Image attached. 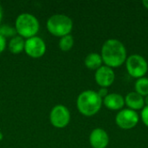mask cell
Masks as SVG:
<instances>
[{
  "label": "cell",
  "mask_w": 148,
  "mask_h": 148,
  "mask_svg": "<svg viewBox=\"0 0 148 148\" xmlns=\"http://www.w3.org/2000/svg\"><path fill=\"white\" fill-rule=\"evenodd\" d=\"M6 48V39L0 36V54Z\"/></svg>",
  "instance_id": "ffe728a7"
},
{
  "label": "cell",
  "mask_w": 148,
  "mask_h": 148,
  "mask_svg": "<svg viewBox=\"0 0 148 148\" xmlns=\"http://www.w3.org/2000/svg\"><path fill=\"white\" fill-rule=\"evenodd\" d=\"M2 17H3V10H2V7L0 5V21L2 20Z\"/></svg>",
  "instance_id": "603a6c76"
},
{
  "label": "cell",
  "mask_w": 148,
  "mask_h": 148,
  "mask_svg": "<svg viewBox=\"0 0 148 148\" xmlns=\"http://www.w3.org/2000/svg\"><path fill=\"white\" fill-rule=\"evenodd\" d=\"M24 51L32 58H40L46 52V44L41 37L36 36L25 41Z\"/></svg>",
  "instance_id": "ba28073f"
},
{
  "label": "cell",
  "mask_w": 148,
  "mask_h": 148,
  "mask_svg": "<svg viewBox=\"0 0 148 148\" xmlns=\"http://www.w3.org/2000/svg\"><path fill=\"white\" fill-rule=\"evenodd\" d=\"M46 26L50 34L62 37L70 34L73 29V21L64 14H55L48 19Z\"/></svg>",
  "instance_id": "277c9868"
},
{
  "label": "cell",
  "mask_w": 148,
  "mask_h": 148,
  "mask_svg": "<svg viewBox=\"0 0 148 148\" xmlns=\"http://www.w3.org/2000/svg\"><path fill=\"white\" fill-rule=\"evenodd\" d=\"M78 111L85 116H93L96 114L102 106V99L97 92L93 90H86L82 92L76 101Z\"/></svg>",
  "instance_id": "7a4b0ae2"
},
{
  "label": "cell",
  "mask_w": 148,
  "mask_h": 148,
  "mask_svg": "<svg viewBox=\"0 0 148 148\" xmlns=\"http://www.w3.org/2000/svg\"><path fill=\"white\" fill-rule=\"evenodd\" d=\"M144 101H145V106H148V95L144 97Z\"/></svg>",
  "instance_id": "7402d4cb"
},
{
  "label": "cell",
  "mask_w": 148,
  "mask_h": 148,
  "mask_svg": "<svg viewBox=\"0 0 148 148\" xmlns=\"http://www.w3.org/2000/svg\"><path fill=\"white\" fill-rule=\"evenodd\" d=\"M89 143L93 148H106L109 143V136L104 129L95 128L89 135Z\"/></svg>",
  "instance_id": "30bf717a"
},
{
  "label": "cell",
  "mask_w": 148,
  "mask_h": 148,
  "mask_svg": "<svg viewBox=\"0 0 148 148\" xmlns=\"http://www.w3.org/2000/svg\"><path fill=\"white\" fill-rule=\"evenodd\" d=\"M16 30L14 27L7 24H3L0 26V36L4 37L5 39L8 37H14L16 36Z\"/></svg>",
  "instance_id": "e0dca14e"
},
{
  "label": "cell",
  "mask_w": 148,
  "mask_h": 148,
  "mask_svg": "<svg viewBox=\"0 0 148 148\" xmlns=\"http://www.w3.org/2000/svg\"><path fill=\"white\" fill-rule=\"evenodd\" d=\"M24 44L25 41L20 36H16L10 39L9 42V50L12 54H19L23 50H24Z\"/></svg>",
  "instance_id": "5bb4252c"
},
{
  "label": "cell",
  "mask_w": 148,
  "mask_h": 148,
  "mask_svg": "<svg viewBox=\"0 0 148 148\" xmlns=\"http://www.w3.org/2000/svg\"><path fill=\"white\" fill-rule=\"evenodd\" d=\"M135 92L140 95L143 97H146L148 95V78L142 77L140 79H137L135 84H134Z\"/></svg>",
  "instance_id": "9a60e30c"
},
{
  "label": "cell",
  "mask_w": 148,
  "mask_h": 148,
  "mask_svg": "<svg viewBox=\"0 0 148 148\" xmlns=\"http://www.w3.org/2000/svg\"><path fill=\"white\" fill-rule=\"evenodd\" d=\"M101 56L106 66L114 69L121 66L127 58L124 44L118 39L107 40L101 48Z\"/></svg>",
  "instance_id": "6da1fadb"
},
{
  "label": "cell",
  "mask_w": 148,
  "mask_h": 148,
  "mask_svg": "<svg viewBox=\"0 0 148 148\" xmlns=\"http://www.w3.org/2000/svg\"><path fill=\"white\" fill-rule=\"evenodd\" d=\"M125 99V105L127 106V108L131 110L137 111V110H142L145 107V101L144 97L136 93L135 91L128 93Z\"/></svg>",
  "instance_id": "7c38bea8"
},
{
  "label": "cell",
  "mask_w": 148,
  "mask_h": 148,
  "mask_svg": "<svg viewBox=\"0 0 148 148\" xmlns=\"http://www.w3.org/2000/svg\"><path fill=\"white\" fill-rule=\"evenodd\" d=\"M126 68L127 73L134 78L140 79L144 77L148 71L147 60L140 55L134 54L129 56L126 60Z\"/></svg>",
  "instance_id": "5b68a950"
},
{
  "label": "cell",
  "mask_w": 148,
  "mask_h": 148,
  "mask_svg": "<svg viewBox=\"0 0 148 148\" xmlns=\"http://www.w3.org/2000/svg\"><path fill=\"white\" fill-rule=\"evenodd\" d=\"M49 120L55 127L63 128L67 127L70 121V112L67 107L56 105L50 111Z\"/></svg>",
  "instance_id": "52a82bcc"
},
{
  "label": "cell",
  "mask_w": 148,
  "mask_h": 148,
  "mask_svg": "<svg viewBox=\"0 0 148 148\" xmlns=\"http://www.w3.org/2000/svg\"><path fill=\"white\" fill-rule=\"evenodd\" d=\"M3 134H2V133L0 132V141H1L2 140H3Z\"/></svg>",
  "instance_id": "cb8c5ba5"
},
{
  "label": "cell",
  "mask_w": 148,
  "mask_h": 148,
  "mask_svg": "<svg viewBox=\"0 0 148 148\" xmlns=\"http://www.w3.org/2000/svg\"><path fill=\"white\" fill-rule=\"evenodd\" d=\"M115 79V74L113 69L104 65L95 70V80L96 83L101 88H108L110 87Z\"/></svg>",
  "instance_id": "9c48e42d"
},
{
  "label": "cell",
  "mask_w": 148,
  "mask_h": 148,
  "mask_svg": "<svg viewBox=\"0 0 148 148\" xmlns=\"http://www.w3.org/2000/svg\"><path fill=\"white\" fill-rule=\"evenodd\" d=\"M142 4L144 5V7H145L146 9H147L148 10V0H143V1H142Z\"/></svg>",
  "instance_id": "44dd1931"
},
{
  "label": "cell",
  "mask_w": 148,
  "mask_h": 148,
  "mask_svg": "<svg viewBox=\"0 0 148 148\" xmlns=\"http://www.w3.org/2000/svg\"><path fill=\"white\" fill-rule=\"evenodd\" d=\"M40 24L37 18L29 13L20 14L15 23V29L16 33L23 38H30L36 36L39 31Z\"/></svg>",
  "instance_id": "3957f363"
},
{
  "label": "cell",
  "mask_w": 148,
  "mask_h": 148,
  "mask_svg": "<svg viewBox=\"0 0 148 148\" xmlns=\"http://www.w3.org/2000/svg\"><path fill=\"white\" fill-rule=\"evenodd\" d=\"M102 104L109 110L119 111L121 110L125 106V99L120 94L112 93L108 94L102 100Z\"/></svg>",
  "instance_id": "8fae6325"
},
{
  "label": "cell",
  "mask_w": 148,
  "mask_h": 148,
  "mask_svg": "<svg viewBox=\"0 0 148 148\" xmlns=\"http://www.w3.org/2000/svg\"><path fill=\"white\" fill-rule=\"evenodd\" d=\"M141 119L144 125L148 127V106H145L141 111Z\"/></svg>",
  "instance_id": "ac0fdd59"
},
{
  "label": "cell",
  "mask_w": 148,
  "mask_h": 148,
  "mask_svg": "<svg viewBox=\"0 0 148 148\" xmlns=\"http://www.w3.org/2000/svg\"><path fill=\"white\" fill-rule=\"evenodd\" d=\"M97 94L99 95V96L103 100L108 95V89L107 88H101L98 92H97Z\"/></svg>",
  "instance_id": "d6986e66"
},
{
  "label": "cell",
  "mask_w": 148,
  "mask_h": 148,
  "mask_svg": "<svg viewBox=\"0 0 148 148\" xmlns=\"http://www.w3.org/2000/svg\"><path fill=\"white\" fill-rule=\"evenodd\" d=\"M140 117L136 111L131 110L129 108L121 109L118 112L115 117L116 125L125 130L132 129L137 126Z\"/></svg>",
  "instance_id": "8992f818"
},
{
  "label": "cell",
  "mask_w": 148,
  "mask_h": 148,
  "mask_svg": "<svg viewBox=\"0 0 148 148\" xmlns=\"http://www.w3.org/2000/svg\"><path fill=\"white\" fill-rule=\"evenodd\" d=\"M102 58L98 53H90L86 56L84 60L85 66L90 70H97L102 66Z\"/></svg>",
  "instance_id": "4fadbf2b"
},
{
  "label": "cell",
  "mask_w": 148,
  "mask_h": 148,
  "mask_svg": "<svg viewBox=\"0 0 148 148\" xmlns=\"http://www.w3.org/2000/svg\"><path fill=\"white\" fill-rule=\"evenodd\" d=\"M74 46V37L71 35H67L61 37L59 41V48L62 51H69Z\"/></svg>",
  "instance_id": "2e32d148"
}]
</instances>
